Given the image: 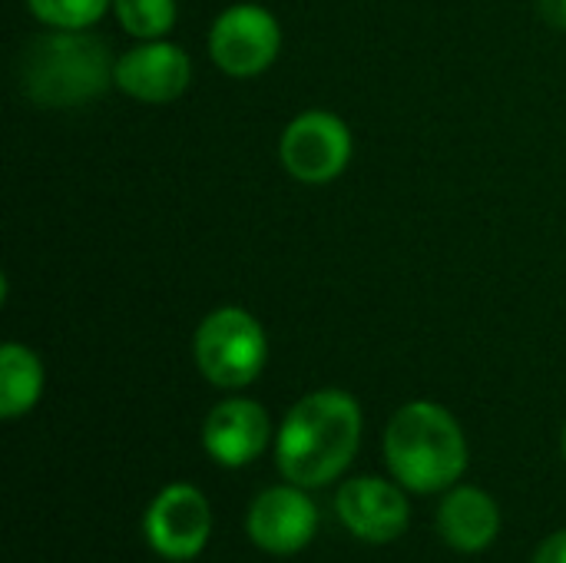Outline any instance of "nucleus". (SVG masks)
Here are the masks:
<instances>
[{
    "mask_svg": "<svg viewBox=\"0 0 566 563\" xmlns=\"http://www.w3.org/2000/svg\"><path fill=\"white\" fill-rule=\"evenodd\" d=\"M385 458L408 491L438 494L464 475L468 445L451 411L434 402H411L388 421Z\"/></svg>",
    "mask_w": 566,
    "mask_h": 563,
    "instance_id": "3",
    "label": "nucleus"
},
{
    "mask_svg": "<svg viewBox=\"0 0 566 563\" xmlns=\"http://www.w3.org/2000/svg\"><path fill=\"white\" fill-rule=\"evenodd\" d=\"M279 156L298 183H332L352 159V133L335 113L308 110L285 126Z\"/></svg>",
    "mask_w": 566,
    "mask_h": 563,
    "instance_id": "5",
    "label": "nucleus"
},
{
    "mask_svg": "<svg viewBox=\"0 0 566 563\" xmlns=\"http://www.w3.org/2000/svg\"><path fill=\"white\" fill-rule=\"evenodd\" d=\"M318 531V511L298 484L269 488L249 508V538L269 554H298Z\"/></svg>",
    "mask_w": 566,
    "mask_h": 563,
    "instance_id": "8",
    "label": "nucleus"
},
{
    "mask_svg": "<svg viewBox=\"0 0 566 563\" xmlns=\"http://www.w3.org/2000/svg\"><path fill=\"white\" fill-rule=\"evenodd\" d=\"M269 358L265 332L245 309H219L196 332V365L216 388L252 385Z\"/></svg>",
    "mask_w": 566,
    "mask_h": 563,
    "instance_id": "4",
    "label": "nucleus"
},
{
    "mask_svg": "<svg viewBox=\"0 0 566 563\" xmlns=\"http://www.w3.org/2000/svg\"><path fill=\"white\" fill-rule=\"evenodd\" d=\"M126 33L139 40H163L176 23V0H113Z\"/></svg>",
    "mask_w": 566,
    "mask_h": 563,
    "instance_id": "14",
    "label": "nucleus"
},
{
    "mask_svg": "<svg viewBox=\"0 0 566 563\" xmlns=\"http://www.w3.org/2000/svg\"><path fill=\"white\" fill-rule=\"evenodd\" d=\"M534 563H566V531H557L554 538H547V541L537 548Z\"/></svg>",
    "mask_w": 566,
    "mask_h": 563,
    "instance_id": "16",
    "label": "nucleus"
},
{
    "mask_svg": "<svg viewBox=\"0 0 566 563\" xmlns=\"http://www.w3.org/2000/svg\"><path fill=\"white\" fill-rule=\"evenodd\" d=\"M116 63L109 46L86 30H50L27 43L20 53V86L36 106L70 110L96 100Z\"/></svg>",
    "mask_w": 566,
    "mask_h": 563,
    "instance_id": "2",
    "label": "nucleus"
},
{
    "mask_svg": "<svg viewBox=\"0 0 566 563\" xmlns=\"http://www.w3.org/2000/svg\"><path fill=\"white\" fill-rule=\"evenodd\" d=\"M342 524L371 544H388L405 534L411 508L405 494L381 478H352L335 498Z\"/></svg>",
    "mask_w": 566,
    "mask_h": 563,
    "instance_id": "10",
    "label": "nucleus"
},
{
    "mask_svg": "<svg viewBox=\"0 0 566 563\" xmlns=\"http://www.w3.org/2000/svg\"><path fill=\"white\" fill-rule=\"evenodd\" d=\"M192 76L189 56L166 40H146L143 46L123 53L113 70V83L143 103H172L186 93Z\"/></svg>",
    "mask_w": 566,
    "mask_h": 563,
    "instance_id": "9",
    "label": "nucleus"
},
{
    "mask_svg": "<svg viewBox=\"0 0 566 563\" xmlns=\"http://www.w3.org/2000/svg\"><path fill=\"white\" fill-rule=\"evenodd\" d=\"M358 441L361 411L352 395L335 388L305 395L282 421L275 441L279 471L289 484L322 488L352 465Z\"/></svg>",
    "mask_w": 566,
    "mask_h": 563,
    "instance_id": "1",
    "label": "nucleus"
},
{
    "mask_svg": "<svg viewBox=\"0 0 566 563\" xmlns=\"http://www.w3.org/2000/svg\"><path fill=\"white\" fill-rule=\"evenodd\" d=\"M282 30L265 7L235 3L219 13L209 33V53L229 76H259L279 56Z\"/></svg>",
    "mask_w": 566,
    "mask_h": 563,
    "instance_id": "6",
    "label": "nucleus"
},
{
    "mask_svg": "<svg viewBox=\"0 0 566 563\" xmlns=\"http://www.w3.org/2000/svg\"><path fill=\"white\" fill-rule=\"evenodd\" d=\"M541 17L554 30H566V0H541Z\"/></svg>",
    "mask_w": 566,
    "mask_h": 563,
    "instance_id": "17",
    "label": "nucleus"
},
{
    "mask_svg": "<svg viewBox=\"0 0 566 563\" xmlns=\"http://www.w3.org/2000/svg\"><path fill=\"white\" fill-rule=\"evenodd\" d=\"M564 455H566V431H564Z\"/></svg>",
    "mask_w": 566,
    "mask_h": 563,
    "instance_id": "18",
    "label": "nucleus"
},
{
    "mask_svg": "<svg viewBox=\"0 0 566 563\" xmlns=\"http://www.w3.org/2000/svg\"><path fill=\"white\" fill-rule=\"evenodd\" d=\"M43 392V365L40 358L17 342L0 348V415L7 421L27 415Z\"/></svg>",
    "mask_w": 566,
    "mask_h": 563,
    "instance_id": "13",
    "label": "nucleus"
},
{
    "mask_svg": "<svg viewBox=\"0 0 566 563\" xmlns=\"http://www.w3.org/2000/svg\"><path fill=\"white\" fill-rule=\"evenodd\" d=\"M212 534V508L192 484H169L146 511V541L166 561H192Z\"/></svg>",
    "mask_w": 566,
    "mask_h": 563,
    "instance_id": "7",
    "label": "nucleus"
},
{
    "mask_svg": "<svg viewBox=\"0 0 566 563\" xmlns=\"http://www.w3.org/2000/svg\"><path fill=\"white\" fill-rule=\"evenodd\" d=\"M113 0H27L30 13L56 30H86L93 27Z\"/></svg>",
    "mask_w": 566,
    "mask_h": 563,
    "instance_id": "15",
    "label": "nucleus"
},
{
    "mask_svg": "<svg viewBox=\"0 0 566 563\" xmlns=\"http://www.w3.org/2000/svg\"><path fill=\"white\" fill-rule=\"evenodd\" d=\"M438 531L448 548L461 554H481L501 531V511L481 488H454L438 511Z\"/></svg>",
    "mask_w": 566,
    "mask_h": 563,
    "instance_id": "12",
    "label": "nucleus"
},
{
    "mask_svg": "<svg viewBox=\"0 0 566 563\" xmlns=\"http://www.w3.org/2000/svg\"><path fill=\"white\" fill-rule=\"evenodd\" d=\"M269 428H272L269 415L259 402L229 398L209 411V418L202 425V445L219 465L242 468L265 451Z\"/></svg>",
    "mask_w": 566,
    "mask_h": 563,
    "instance_id": "11",
    "label": "nucleus"
}]
</instances>
